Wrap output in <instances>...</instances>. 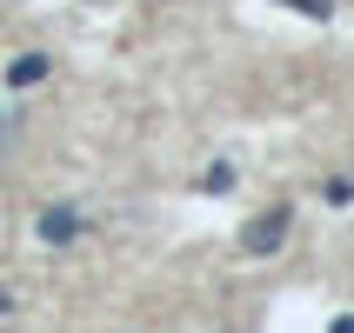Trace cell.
I'll return each mask as SVG.
<instances>
[{
	"label": "cell",
	"instance_id": "cell-3",
	"mask_svg": "<svg viewBox=\"0 0 354 333\" xmlns=\"http://www.w3.org/2000/svg\"><path fill=\"white\" fill-rule=\"evenodd\" d=\"M7 80H14V87H34V80H47V54H20L14 67H7Z\"/></svg>",
	"mask_w": 354,
	"mask_h": 333
},
{
	"label": "cell",
	"instance_id": "cell-2",
	"mask_svg": "<svg viewBox=\"0 0 354 333\" xmlns=\"http://www.w3.org/2000/svg\"><path fill=\"white\" fill-rule=\"evenodd\" d=\"M80 234V214H74V207H47V214H40V240H54V247H60V240H74Z\"/></svg>",
	"mask_w": 354,
	"mask_h": 333
},
{
	"label": "cell",
	"instance_id": "cell-4",
	"mask_svg": "<svg viewBox=\"0 0 354 333\" xmlns=\"http://www.w3.org/2000/svg\"><path fill=\"white\" fill-rule=\"evenodd\" d=\"M281 7H295V14H308V20H328V14H335V0H281Z\"/></svg>",
	"mask_w": 354,
	"mask_h": 333
},
{
	"label": "cell",
	"instance_id": "cell-5",
	"mask_svg": "<svg viewBox=\"0 0 354 333\" xmlns=\"http://www.w3.org/2000/svg\"><path fill=\"white\" fill-rule=\"evenodd\" d=\"M201 187H207V194H227V187H234V167H207Z\"/></svg>",
	"mask_w": 354,
	"mask_h": 333
},
{
	"label": "cell",
	"instance_id": "cell-1",
	"mask_svg": "<svg viewBox=\"0 0 354 333\" xmlns=\"http://www.w3.org/2000/svg\"><path fill=\"white\" fill-rule=\"evenodd\" d=\"M288 207H268V214H254L248 220V227H241V247H248V254H274L281 240H288Z\"/></svg>",
	"mask_w": 354,
	"mask_h": 333
}]
</instances>
